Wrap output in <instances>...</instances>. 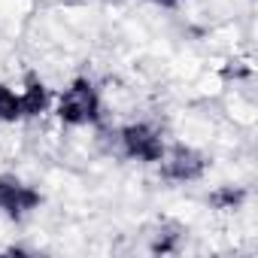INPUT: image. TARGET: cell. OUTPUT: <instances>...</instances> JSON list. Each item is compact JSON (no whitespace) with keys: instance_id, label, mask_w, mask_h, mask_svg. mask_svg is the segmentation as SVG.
Returning <instances> with one entry per match:
<instances>
[{"instance_id":"8992f818","label":"cell","mask_w":258,"mask_h":258,"mask_svg":"<svg viewBox=\"0 0 258 258\" xmlns=\"http://www.w3.org/2000/svg\"><path fill=\"white\" fill-rule=\"evenodd\" d=\"M155 4H164V7H173V4H179V0H155Z\"/></svg>"},{"instance_id":"277c9868","label":"cell","mask_w":258,"mask_h":258,"mask_svg":"<svg viewBox=\"0 0 258 258\" xmlns=\"http://www.w3.org/2000/svg\"><path fill=\"white\" fill-rule=\"evenodd\" d=\"M201 170H204V161L191 149H176L164 161V173L170 179H195V176H201Z\"/></svg>"},{"instance_id":"6da1fadb","label":"cell","mask_w":258,"mask_h":258,"mask_svg":"<svg viewBox=\"0 0 258 258\" xmlns=\"http://www.w3.org/2000/svg\"><path fill=\"white\" fill-rule=\"evenodd\" d=\"M61 118L70 124H85L97 118V94L91 82H73L61 97Z\"/></svg>"},{"instance_id":"3957f363","label":"cell","mask_w":258,"mask_h":258,"mask_svg":"<svg viewBox=\"0 0 258 258\" xmlns=\"http://www.w3.org/2000/svg\"><path fill=\"white\" fill-rule=\"evenodd\" d=\"M40 204V195L16 179H0V213L10 216H25L28 210H34Z\"/></svg>"},{"instance_id":"7a4b0ae2","label":"cell","mask_w":258,"mask_h":258,"mask_svg":"<svg viewBox=\"0 0 258 258\" xmlns=\"http://www.w3.org/2000/svg\"><path fill=\"white\" fill-rule=\"evenodd\" d=\"M121 140H124V149H127V155H134V158H140V161H158V158L164 155L158 134L152 131V127H146V124L124 127Z\"/></svg>"},{"instance_id":"5b68a950","label":"cell","mask_w":258,"mask_h":258,"mask_svg":"<svg viewBox=\"0 0 258 258\" xmlns=\"http://www.w3.org/2000/svg\"><path fill=\"white\" fill-rule=\"evenodd\" d=\"M19 115H25L22 94H16V91L0 85V118H19Z\"/></svg>"}]
</instances>
